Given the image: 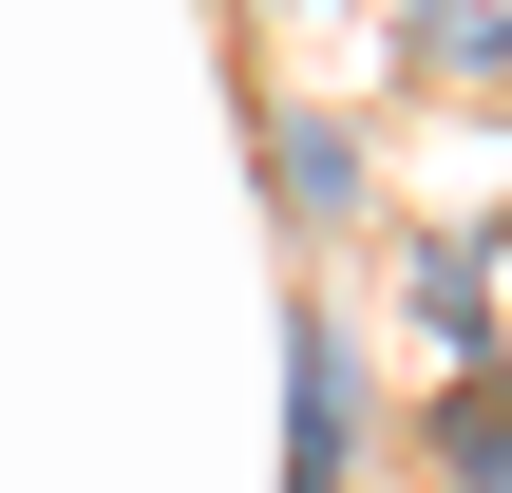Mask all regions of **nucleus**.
I'll list each match as a JSON object with an SVG mask.
<instances>
[{
    "mask_svg": "<svg viewBox=\"0 0 512 493\" xmlns=\"http://www.w3.org/2000/svg\"><path fill=\"white\" fill-rule=\"evenodd\" d=\"M342 456H361L342 437V323H304L285 342V493H342Z\"/></svg>",
    "mask_w": 512,
    "mask_h": 493,
    "instance_id": "f257e3e1",
    "label": "nucleus"
},
{
    "mask_svg": "<svg viewBox=\"0 0 512 493\" xmlns=\"http://www.w3.org/2000/svg\"><path fill=\"white\" fill-rule=\"evenodd\" d=\"M437 475H456V493H512V380H456V399H437Z\"/></svg>",
    "mask_w": 512,
    "mask_h": 493,
    "instance_id": "f03ea898",
    "label": "nucleus"
},
{
    "mask_svg": "<svg viewBox=\"0 0 512 493\" xmlns=\"http://www.w3.org/2000/svg\"><path fill=\"white\" fill-rule=\"evenodd\" d=\"M399 38L437 76H512V0H399Z\"/></svg>",
    "mask_w": 512,
    "mask_h": 493,
    "instance_id": "7ed1b4c3",
    "label": "nucleus"
},
{
    "mask_svg": "<svg viewBox=\"0 0 512 493\" xmlns=\"http://www.w3.org/2000/svg\"><path fill=\"white\" fill-rule=\"evenodd\" d=\"M285 209H304V228L342 209V133H323V114H285Z\"/></svg>",
    "mask_w": 512,
    "mask_h": 493,
    "instance_id": "20e7f679",
    "label": "nucleus"
}]
</instances>
